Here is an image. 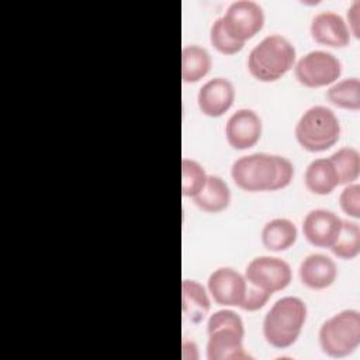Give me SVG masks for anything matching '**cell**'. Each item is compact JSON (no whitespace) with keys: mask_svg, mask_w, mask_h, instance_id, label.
<instances>
[{"mask_svg":"<svg viewBox=\"0 0 360 360\" xmlns=\"http://www.w3.org/2000/svg\"><path fill=\"white\" fill-rule=\"evenodd\" d=\"M262 120L250 108L236 110L225 124V136L236 150H245L257 143L262 136Z\"/></svg>","mask_w":360,"mask_h":360,"instance_id":"11","label":"cell"},{"mask_svg":"<svg viewBox=\"0 0 360 360\" xmlns=\"http://www.w3.org/2000/svg\"><path fill=\"white\" fill-rule=\"evenodd\" d=\"M322 352L335 359L352 354L360 345V312L343 309L326 319L318 333Z\"/></svg>","mask_w":360,"mask_h":360,"instance_id":"5","label":"cell"},{"mask_svg":"<svg viewBox=\"0 0 360 360\" xmlns=\"http://www.w3.org/2000/svg\"><path fill=\"white\" fill-rule=\"evenodd\" d=\"M211 301L202 284L195 280L184 278L181 283V309L184 316L193 322L200 323L208 314Z\"/></svg>","mask_w":360,"mask_h":360,"instance_id":"17","label":"cell"},{"mask_svg":"<svg viewBox=\"0 0 360 360\" xmlns=\"http://www.w3.org/2000/svg\"><path fill=\"white\" fill-rule=\"evenodd\" d=\"M326 98L339 108L357 111L360 108V80L357 77H347L335 82L328 89Z\"/></svg>","mask_w":360,"mask_h":360,"instance_id":"21","label":"cell"},{"mask_svg":"<svg viewBox=\"0 0 360 360\" xmlns=\"http://www.w3.org/2000/svg\"><path fill=\"white\" fill-rule=\"evenodd\" d=\"M340 122L325 105H312L302 112L295 124V139L308 152H322L340 138Z\"/></svg>","mask_w":360,"mask_h":360,"instance_id":"4","label":"cell"},{"mask_svg":"<svg viewBox=\"0 0 360 360\" xmlns=\"http://www.w3.org/2000/svg\"><path fill=\"white\" fill-rule=\"evenodd\" d=\"M340 73V60L328 51H311L294 63L295 79L309 89L329 86L339 79Z\"/></svg>","mask_w":360,"mask_h":360,"instance_id":"7","label":"cell"},{"mask_svg":"<svg viewBox=\"0 0 360 360\" xmlns=\"http://www.w3.org/2000/svg\"><path fill=\"white\" fill-rule=\"evenodd\" d=\"M231 176L233 183L245 191H274L277 180L276 155L256 152L240 156L232 163Z\"/></svg>","mask_w":360,"mask_h":360,"instance_id":"6","label":"cell"},{"mask_svg":"<svg viewBox=\"0 0 360 360\" xmlns=\"http://www.w3.org/2000/svg\"><path fill=\"white\" fill-rule=\"evenodd\" d=\"M194 204L204 212L215 214L228 208L231 202V190L226 181L215 174H208L202 190L193 197Z\"/></svg>","mask_w":360,"mask_h":360,"instance_id":"16","label":"cell"},{"mask_svg":"<svg viewBox=\"0 0 360 360\" xmlns=\"http://www.w3.org/2000/svg\"><path fill=\"white\" fill-rule=\"evenodd\" d=\"M260 236L262 243L267 250L283 252L295 243L298 231L292 221L287 218H274L264 224Z\"/></svg>","mask_w":360,"mask_h":360,"instance_id":"19","label":"cell"},{"mask_svg":"<svg viewBox=\"0 0 360 360\" xmlns=\"http://www.w3.org/2000/svg\"><path fill=\"white\" fill-rule=\"evenodd\" d=\"M305 187L318 195L330 194L339 186L336 170L329 158L314 159L305 169Z\"/></svg>","mask_w":360,"mask_h":360,"instance_id":"18","label":"cell"},{"mask_svg":"<svg viewBox=\"0 0 360 360\" xmlns=\"http://www.w3.org/2000/svg\"><path fill=\"white\" fill-rule=\"evenodd\" d=\"M357 6L359 3L354 1L352 4V7L347 10V18H349V31H352L354 34L356 38H359V11H357Z\"/></svg>","mask_w":360,"mask_h":360,"instance_id":"29","label":"cell"},{"mask_svg":"<svg viewBox=\"0 0 360 360\" xmlns=\"http://www.w3.org/2000/svg\"><path fill=\"white\" fill-rule=\"evenodd\" d=\"M332 253L340 259L350 260L354 259L360 252V226L353 221H343L340 232L329 248Z\"/></svg>","mask_w":360,"mask_h":360,"instance_id":"23","label":"cell"},{"mask_svg":"<svg viewBox=\"0 0 360 360\" xmlns=\"http://www.w3.org/2000/svg\"><path fill=\"white\" fill-rule=\"evenodd\" d=\"M212 66L210 52L198 45H187L181 51V79L186 83H195L205 77Z\"/></svg>","mask_w":360,"mask_h":360,"instance_id":"20","label":"cell"},{"mask_svg":"<svg viewBox=\"0 0 360 360\" xmlns=\"http://www.w3.org/2000/svg\"><path fill=\"white\" fill-rule=\"evenodd\" d=\"M311 37L315 42L326 46L342 48L350 42V31L345 18L335 11H319L309 25Z\"/></svg>","mask_w":360,"mask_h":360,"instance_id":"14","label":"cell"},{"mask_svg":"<svg viewBox=\"0 0 360 360\" xmlns=\"http://www.w3.org/2000/svg\"><path fill=\"white\" fill-rule=\"evenodd\" d=\"M339 204L349 217L360 218V186L356 183L346 184L339 195Z\"/></svg>","mask_w":360,"mask_h":360,"instance_id":"26","label":"cell"},{"mask_svg":"<svg viewBox=\"0 0 360 360\" xmlns=\"http://www.w3.org/2000/svg\"><path fill=\"white\" fill-rule=\"evenodd\" d=\"M248 283V281H246ZM273 294L259 288V287H255L252 284L248 283V287H246V292H245V298L240 304V308L243 311H248V312H253V311H257L260 308H263L266 305V302L270 300Z\"/></svg>","mask_w":360,"mask_h":360,"instance_id":"27","label":"cell"},{"mask_svg":"<svg viewBox=\"0 0 360 360\" xmlns=\"http://www.w3.org/2000/svg\"><path fill=\"white\" fill-rule=\"evenodd\" d=\"M245 278L249 284L273 294L291 283L292 271L290 264L280 257L259 256L248 263Z\"/></svg>","mask_w":360,"mask_h":360,"instance_id":"9","label":"cell"},{"mask_svg":"<svg viewBox=\"0 0 360 360\" xmlns=\"http://www.w3.org/2000/svg\"><path fill=\"white\" fill-rule=\"evenodd\" d=\"M276 160H277V180H276L274 191L285 188L294 177V165L285 156L276 155Z\"/></svg>","mask_w":360,"mask_h":360,"instance_id":"28","label":"cell"},{"mask_svg":"<svg viewBox=\"0 0 360 360\" xmlns=\"http://www.w3.org/2000/svg\"><path fill=\"white\" fill-rule=\"evenodd\" d=\"M225 31L236 41L246 42L264 25L263 7L253 0L232 1L221 17Z\"/></svg>","mask_w":360,"mask_h":360,"instance_id":"8","label":"cell"},{"mask_svg":"<svg viewBox=\"0 0 360 360\" xmlns=\"http://www.w3.org/2000/svg\"><path fill=\"white\" fill-rule=\"evenodd\" d=\"M305 302L292 295L277 300L263 319V336L276 349L292 346L301 335L307 321Z\"/></svg>","mask_w":360,"mask_h":360,"instance_id":"1","label":"cell"},{"mask_svg":"<svg viewBox=\"0 0 360 360\" xmlns=\"http://www.w3.org/2000/svg\"><path fill=\"white\" fill-rule=\"evenodd\" d=\"M295 55V48L288 38L270 34L249 52L248 70L259 82H276L294 68Z\"/></svg>","mask_w":360,"mask_h":360,"instance_id":"3","label":"cell"},{"mask_svg":"<svg viewBox=\"0 0 360 360\" xmlns=\"http://www.w3.org/2000/svg\"><path fill=\"white\" fill-rule=\"evenodd\" d=\"M210 41L211 45L224 55H233L243 49L245 44L233 39L224 28L221 17L215 18L210 28Z\"/></svg>","mask_w":360,"mask_h":360,"instance_id":"25","label":"cell"},{"mask_svg":"<svg viewBox=\"0 0 360 360\" xmlns=\"http://www.w3.org/2000/svg\"><path fill=\"white\" fill-rule=\"evenodd\" d=\"M187 353H191V360L198 359V352H197V346L194 342H188V340L183 342V359Z\"/></svg>","mask_w":360,"mask_h":360,"instance_id":"30","label":"cell"},{"mask_svg":"<svg viewBox=\"0 0 360 360\" xmlns=\"http://www.w3.org/2000/svg\"><path fill=\"white\" fill-rule=\"evenodd\" d=\"M208 174L205 169L194 159L181 160V193L184 197H195L205 186Z\"/></svg>","mask_w":360,"mask_h":360,"instance_id":"24","label":"cell"},{"mask_svg":"<svg viewBox=\"0 0 360 360\" xmlns=\"http://www.w3.org/2000/svg\"><path fill=\"white\" fill-rule=\"evenodd\" d=\"M207 359L242 360L250 356L245 352V326L242 318L232 309H219L207 322Z\"/></svg>","mask_w":360,"mask_h":360,"instance_id":"2","label":"cell"},{"mask_svg":"<svg viewBox=\"0 0 360 360\" xmlns=\"http://www.w3.org/2000/svg\"><path fill=\"white\" fill-rule=\"evenodd\" d=\"M246 287L245 276L232 267H218L208 277V292L218 305L240 307Z\"/></svg>","mask_w":360,"mask_h":360,"instance_id":"10","label":"cell"},{"mask_svg":"<svg viewBox=\"0 0 360 360\" xmlns=\"http://www.w3.org/2000/svg\"><path fill=\"white\" fill-rule=\"evenodd\" d=\"M342 228V219L329 210H311L302 221V233L305 239L318 248H330Z\"/></svg>","mask_w":360,"mask_h":360,"instance_id":"12","label":"cell"},{"mask_svg":"<svg viewBox=\"0 0 360 360\" xmlns=\"http://www.w3.org/2000/svg\"><path fill=\"white\" fill-rule=\"evenodd\" d=\"M298 274L301 283L312 290L330 287L338 276L336 263L326 255L311 253L300 264Z\"/></svg>","mask_w":360,"mask_h":360,"instance_id":"15","label":"cell"},{"mask_svg":"<svg viewBox=\"0 0 360 360\" xmlns=\"http://www.w3.org/2000/svg\"><path fill=\"white\" fill-rule=\"evenodd\" d=\"M235 101V87L226 77H214L205 82L197 94L198 108L204 115L217 118L224 115Z\"/></svg>","mask_w":360,"mask_h":360,"instance_id":"13","label":"cell"},{"mask_svg":"<svg viewBox=\"0 0 360 360\" xmlns=\"http://www.w3.org/2000/svg\"><path fill=\"white\" fill-rule=\"evenodd\" d=\"M329 159L336 170L339 184H350L357 180L360 174V153L357 149L350 146L340 148Z\"/></svg>","mask_w":360,"mask_h":360,"instance_id":"22","label":"cell"}]
</instances>
